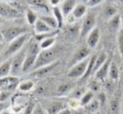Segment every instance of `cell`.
Listing matches in <instances>:
<instances>
[{
	"label": "cell",
	"instance_id": "cell-1",
	"mask_svg": "<svg viewBox=\"0 0 123 114\" xmlns=\"http://www.w3.org/2000/svg\"><path fill=\"white\" fill-rule=\"evenodd\" d=\"M57 55H58V51L56 49H55V48L43 51L38 56L35 64H34V67H33V70H36L38 69L42 68V67L47 66L50 64L55 63L54 61L56 59Z\"/></svg>",
	"mask_w": 123,
	"mask_h": 114
},
{
	"label": "cell",
	"instance_id": "cell-2",
	"mask_svg": "<svg viewBox=\"0 0 123 114\" xmlns=\"http://www.w3.org/2000/svg\"><path fill=\"white\" fill-rule=\"evenodd\" d=\"M29 36L30 35L29 34H24L22 35H20L19 37H18L17 39H15L14 40L12 41L9 44V45H8V49L6 50V51L3 54V57H2V60L8 58V57L13 56L16 52H18L19 50H21L26 41L29 39Z\"/></svg>",
	"mask_w": 123,
	"mask_h": 114
},
{
	"label": "cell",
	"instance_id": "cell-3",
	"mask_svg": "<svg viewBox=\"0 0 123 114\" xmlns=\"http://www.w3.org/2000/svg\"><path fill=\"white\" fill-rule=\"evenodd\" d=\"M27 56V46L24 47L20 51V52L12 60L11 65V74L13 76L17 75L20 69H22V66L24 65V62L25 60V57Z\"/></svg>",
	"mask_w": 123,
	"mask_h": 114
},
{
	"label": "cell",
	"instance_id": "cell-4",
	"mask_svg": "<svg viewBox=\"0 0 123 114\" xmlns=\"http://www.w3.org/2000/svg\"><path fill=\"white\" fill-rule=\"evenodd\" d=\"M19 11L15 9L14 8L8 3H4L3 2H0V16L3 18H9L14 19L18 18L20 16Z\"/></svg>",
	"mask_w": 123,
	"mask_h": 114
},
{
	"label": "cell",
	"instance_id": "cell-5",
	"mask_svg": "<svg viewBox=\"0 0 123 114\" xmlns=\"http://www.w3.org/2000/svg\"><path fill=\"white\" fill-rule=\"evenodd\" d=\"M19 83V79L14 76H8L0 79V90L2 91H13Z\"/></svg>",
	"mask_w": 123,
	"mask_h": 114
},
{
	"label": "cell",
	"instance_id": "cell-6",
	"mask_svg": "<svg viewBox=\"0 0 123 114\" xmlns=\"http://www.w3.org/2000/svg\"><path fill=\"white\" fill-rule=\"evenodd\" d=\"M25 31H26V29L25 28L13 27V28H8V29H4V30H3L2 31V34H3V39H5V41L8 42V41L14 40L15 39L19 37L20 35L24 34L23 33H25Z\"/></svg>",
	"mask_w": 123,
	"mask_h": 114
},
{
	"label": "cell",
	"instance_id": "cell-7",
	"mask_svg": "<svg viewBox=\"0 0 123 114\" xmlns=\"http://www.w3.org/2000/svg\"><path fill=\"white\" fill-rule=\"evenodd\" d=\"M90 59H86V60H83L82 62H80L78 65H74L73 68L70 70L68 73L69 77H79L80 76H84L86 73V70H87V66L89 65Z\"/></svg>",
	"mask_w": 123,
	"mask_h": 114
},
{
	"label": "cell",
	"instance_id": "cell-8",
	"mask_svg": "<svg viewBox=\"0 0 123 114\" xmlns=\"http://www.w3.org/2000/svg\"><path fill=\"white\" fill-rule=\"evenodd\" d=\"M95 24H96V19H95L94 15H88L85 19L84 23H83L82 29H81V36H83V37L86 36L92 29Z\"/></svg>",
	"mask_w": 123,
	"mask_h": 114
},
{
	"label": "cell",
	"instance_id": "cell-9",
	"mask_svg": "<svg viewBox=\"0 0 123 114\" xmlns=\"http://www.w3.org/2000/svg\"><path fill=\"white\" fill-rule=\"evenodd\" d=\"M56 65H57V63H53V64H50V65H47V66L38 69V70H34V71L31 74V76H33L34 78H42V77H44L46 75H48Z\"/></svg>",
	"mask_w": 123,
	"mask_h": 114
},
{
	"label": "cell",
	"instance_id": "cell-10",
	"mask_svg": "<svg viewBox=\"0 0 123 114\" xmlns=\"http://www.w3.org/2000/svg\"><path fill=\"white\" fill-rule=\"evenodd\" d=\"M34 29H35L37 34H47V33L52 32V29L49 26H48L42 19H38L34 25Z\"/></svg>",
	"mask_w": 123,
	"mask_h": 114
},
{
	"label": "cell",
	"instance_id": "cell-11",
	"mask_svg": "<svg viewBox=\"0 0 123 114\" xmlns=\"http://www.w3.org/2000/svg\"><path fill=\"white\" fill-rule=\"evenodd\" d=\"M99 37H100V31H99L98 28L94 29L91 33L90 34L89 37L87 39V44L91 48L96 47V45L97 44V42L99 40Z\"/></svg>",
	"mask_w": 123,
	"mask_h": 114
},
{
	"label": "cell",
	"instance_id": "cell-12",
	"mask_svg": "<svg viewBox=\"0 0 123 114\" xmlns=\"http://www.w3.org/2000/svg\"><path fill=\"white\" fill-rule=\"evenodd\" d=\"M37 56L27 55L25 62H24V65L22 66V71L26 72L29 70H30V69H33V67H34V64L36 62V60H37Z\"/></svg>",
	"mask_w": 123,
	"mask_h": 114
},
{
	"label": "cell",
	"instance_id": "cell-13",
	"mask_svg": "<svg viewBox=\"0 0 123 114\" xmlns=\"http://www.w3.org/2000/svg\"><path fill=\"white\" fill-rule=\"evenodd\" d=\"M11 65L12 60H8L4 61L0 65V79H3L4 77H7L10 71H11Z\"/></svg>",
	"mask_w": 123,
	"mask_h": 114
},
{
	"label": "cell",
	"instance_id": "cell-14",
	"mask_svg": "<svg viewBox=\"0 0 123 114\" xmlns=\"http://www.w3.org/2000/svg\"><path fill=\"white\" fill-rule=\"evenodd\" d=\"M39 50H40V45H39L37 40H33V41H31L30 44L27 46V55L38 56Z\"/></svg>",
	"mask_w": 123,
	"mask_h": 114
},
{
	"label": "cell",
	"instance_id": "cell-15",
	"mask_svg": "<svg viewBox=\"0 0 123 114\" xmlns=\"http://www.w3.org/2000/svg\"><path fill=\"white\" fill-rule=\"evenodd\" d=\"M110 65H111V60H106V61L105 62V64L99 69V70L96 71V76L97 77L98 79H100V80L105 78V77L106 76L107 73H108V70H109Z\"/></svg>",
	"mask_w": 123,
	"mask_h": 114
},
{
	"label": "cell",
	"instance_id": "cell-16",
	"mask_svg": "<svg viewBox=\"0 0 123 114\" xmlns=\"http://www.w3.org/2000/svg\"><path fill=\"white\" fill-rule=\"evenodd\" d=\"M63 109V102L60 101H55L48 107L47 112L49 114H57L60 113V111Z\"/></svg>",
	"mask_w": 123,
	"mask_h": 114
},
{
	"label": "cell",
	"instance_id": "cell-17",
	"mask_svg": "<svg viewBox=\"0 0 123 114\" xmlns=\"http://www.w3.org/2000/svg\"><path fill=\"white\" fill-rule=\"evenodd\" d=\"M89 54H90L89 49H87V48H81V49H80L79 51L76 52V54L74 55L72 62L75 63V62L80 61V60L85 59L87 56H89Z\"/></svg>",
	"mask_w": 123,
	"mask_h": 114
},
{
	"label": "cell",
	"instance_id": "cell-18",
	"mask_svg": "<svg viewBox=\"0 0 123 114\" xmlns=\"http://www.w3.org/2000/svg\"><path fill=\"white\" fill-rule=\"evenodd\" d=\"M75 3V1H72V0L64 2L63 5H62V11H63L64 15H68L72 10H74Z\"/></svg>",
	"mask_w": 123,
	"mask_h": 114
},
{
	"label": "cell",
	"instance_id": "cell-19",
	"mask_svg": "<svg viewBox=\"0 0 123 114\" xmlns=\"http://www.w3.org/2000/svg\"><path fill=\"white\" fill-rule=\"evenodd\" d=\"M40 19H42L48 26H49L51 29H55L57 27H59L58 22H57L56 19L54 18V17L50 16H42L40 18Z\"/></svg>",
	"mask_w": 123,
	"mask_h": 114
},
{
	"label": "cell",
	"instance_id": "cell-20",
	"mask_svg": "<svg viewBox=\"0 0 123 114\" xmlns=\"http://www.w3.org/2000/svg\"><path fill=\"white\" fill-rule=\"evenodd\" d=\"M86 10V8L84 4H78L77 6L74 8L73 12H72V14H73V16L74 18L79 19L85 14Z\"/></svg>",
	"mask_w": 123,
	"mask_h": 114
},
{
	"label": "cell",
	"instance_id": "cell-21",
	"mask_svg": "<svg viewBox=\"0 0 123 114\" xmlns=\"http://www.w3.org/2000/svg\"><path fill=\"white\" fill-rule=\"evenodd\" d=\"M105 60H106V55H105L104 52L100 53V56H99L97 57V59H96V64H95V67H94L93 71H96V70H97L98 69H100V67L105 64Z\"/></svg>",
	"mask_w": 123,
	"mask_h": 114
},
{
	"label": "cell",
	"instance_id": "cell-22",
	"mask_svg": "<svg viewBox=\"0 0 123 114\" xmlns=\"http://www.w3.org/2000/svg\"><path fill=\"white\" fill-rule=\"evenodd\" d=\"M96 59H97V56H96V55L91 57V59L90 60L89 65H88V66H87V70H86L85 75L83 76H84V78H86V77H87L88 76L91 75V73L93 71V70H94V67H95V64H96Z\"/></svg>",
	"mask_w": 123,
	"mask_h": 114
},
{
	"label": "cell",
	"instance_id": "cell-23",
	"mask_svg": "<svg viewBox=\"0 0 123 114\" xmlns=\"http://www.w3.org/2000/svg\"><path fill=\"white\" fill-rule=\"evenodd\" d=\"M109 74H110V76L111 77L112 79H114V80H116V79L118 78V76H119L118 69H117V66L116 65L115 63L111 64Z\"/></svg>",
	"mask_w": 123,
	"mask_h": 114
},
{
	"label": "cell",
	"instance_id": "cell-24",
	"mask_svg": "<svg viewBox=\"0 0 123 114\" xmlns=\"http://www.w3.org/2000/svg\"><path fill=\"white\" fill-rule=\"evenodd\" d=\"M34 86V82L31 81H27V82H24L23 83H21L18 86L21 91H29L32 89V87Z\"/></svg>",
	"mask_w": 123,
	"mask_h": 114
},
{
	"label": "cell",
	"instance_id": "cell-25",
	"mask_svg": "<svg viewBox=\"0 0 123 114\" xmlns=\"http://www.w3.org/2000/svg\"><path fill=\"white\" fill-rule=\"evenodd\" d=\"M55 34H56V32H50V33H47V34H36L35 36H34V39H35V40L37 41H39L41 40V39H49V38H53L54 36L55 35Z\"/></svg>",
	"mask_w": 123,
	"mask_h": 114
},
{
	"label": "cell",
	"instance_id": "cell-26",
	"mask_svg": "<svg viewBox=\"0 0 123 114\" xmlns=\"http://www.w3.org/2000/svg\"><path fill=\"white\" fill-rule=\"evenodd\" d=\"M54 13H55V19H56L57 22H58L59 27H61L62 24H63V18H62L61 11H60L59 8H54Z\"/></svg>",
	"mask_w": 123,
	"mask_h": 114
},
{
	"label": "cell",
	"instance_id": "cell-27",
	"mask_svg": "<svg viewBox=\"0 0 123 114\" xmlns=\"http://www.w3.org/2000/svg\"><path fill=\"white\" fill-rule=\"evenodd\" d=\"M55 38H49V39H44V40L42 41V43L40 44V49H49V46H51L52 44H54V42H55Z\"/></svg>",
	"mask_w": 123,
	"mask_h": 114
},
{
	"label": "cell",
	"instance_id": "cell-28",
	"mask_svg": "<svg viewBox=\"0 0 123 114\" xmlns=\"http://www.w3.org/2000/svg\"><path fill=\"white\" fill-rule=\"evenodd\" d=\"M27 19L30 25H35L36 21H37V17L34 14V13L31 10H28L27 11Z\"/></svg>",
	"mask_w": 123,
	"mask_h": 114
},
{
	"label": "cell",
	"instance_id": "cell-29",
	"mask_svg": "<svg viewBox=\"0 0 123 114\" xmlns=\"http://www.w3.org/2000/svg\"><path fill=\"white\" fill-rule=\"evenodd\" d=\"M119 25H120V18L119 16H115L113 17L111 20L110 22V27L112 30H116L117 29V28L119 27Z\"/></svg>",
	"mask_w": 123,
	"mask_h": 114
},
{
	"label": "cell",
	"instance_id": "cell-30",
	"mask_svg": "<svg viewBox=\"0 0 123 114\" xmlns=\"http://www.w3.org/2000/svg\"><path fill=\"white\" fill-rule=\"evenodd\" d=\"M116 13H117V8H114L113 6H108L105 9V15L108 18L115 17Z\"/></svg>",
	"mask_w": 123,
	"mask_h": 114
},
{
	"label": "cell",
	"instance_id": "cell-31",
	"mask_svg": "<svg viewBox=\"0 0 123 114\" xmlns=\"http://www.w3.org/2000/svg\"><path fill=\"white\" fill-rule=\"evenodd\" d=\"M93 97V93L91 91L90 92H87L86 95L82 96V99H81V104L83 105H86V104H89L91 100L92 99Z\"/></svg>",
	"mask_w": 123,
	"mask_h": 114
},
{
	"label": "cell",
	"instance_id": "cell-32",
	"mask_svg": "<svg viewBox=\"0 0 123 114\" xmlns=\"http://www.w3.org/2000/svg\"><path fill=\"white\" fill-rule=\"evenodd\" d=\"M35 102L34 101H30L29 103H28L27 107L25 108V114H33L34 113V110L35 108Z\"/></svg>",
	"mask_w": 123,
	"mask_h": 114
},
{
	"label": "cell",
	"instance_id": "cell-33",
	"mask_svg": "<svg viewBox=\"0 0 123 114\" xmlns=\"http://www.w3.org/2000/svg\"><path fill=\"white\" fill-rule=\"evenodd\" d=\"M31 5H34L36 7H43V8H47L46 7V2L44 1H38V0H33V1H27Z\"/></svg>",
	"mask_w": 123,
	"mask_h": 114
},
{
	"label": "cell",
	"instance_id": "cell-34",
	"mask_svg": "<svg viewBox=\"0 0 123 114\" xmlns=\"http://www.w3.org/2000/svg\"><path fill=\"white\" fill-rule=\"evenodd\" d=\"M99 108V101L97 100H94L91 102H90L88 104V109L91 110V112H94L96 110H97Z\"/></svg>",
	"mask_w": 123,
	"mask_h": 114
},
{
	"label": "cell",
	"instance_id": "cell-35",
	"mask_svg": "<svg viewBox=\"0 0 123 114\" xmlns=\"http://www.w3.org/2000/svg\"><path fill=\"white\" fill-rule=\"evenodd\" d=\"M10 91H2L0 92V102H4L10 96Z\"/></svg>",
	"mask_w": 123,
	"mask_h": 114
},
{
	"label": "cell",
	"instance_id": "cell-36",
	"mask_svg": "<svg viewBox=\"0 0 123 114\" xmlns=\"http://www.w3.org/2000/svg\"><path fill=\"white\" fill-rule=\"evenodd\" d=\"M119 108V102L117 100H114L111 102L110 104V110L111 113H116V112L118 110Z\"/></svg>",
	"mask_w": 123,
	"mask_h": 114
},
{
	"label": "cell",
	"instance_id": "cell-37",
	"mask_svg": "<svg viewBox=\"0 0 123 114\" xmlns=\"http://www.w3.org/2000/svg\"><path fill=\"white\" fill-rule=\"evenodd\" d=\"M70 86H71V85L69 83H65V84H62V85H60V86H59L58 88V91L60 93H64L65 92V91H67L68 90H70Z\"/></svg>",
	"mask_w": 123,
	"mask_h": 114
},
{
	"label": "cell",
	"instance_id": "cell-38",
	"mask_svg": "<svg viewBox=\"0 0 123 114\" xmlns=\"http://www.w3.org/2000/svg\"><path fill=\"white\" fill-rule=\"evenodd\" d=\"M119 44H120L121 53H122V56L123 58V29L121 31L120 36H119Z\"/></svg>",
	"mask_w": 123,
	"mask_h": 114
},
{
	"label": "cell",
	"instance_id": "cell-39",
	"mask_svg": "<svg viewBox=\"0 0 123 114\" xmlns=\"http://www.w3.org/2000/svg\"><path fill=\"white\" fill-rule=\"evenodd\" d=\"M45 91H46V88L44 87V86H38V87L36 88L35 91H34V92H35L36 94H38V95H41V94H44Z\"/></svg>",
	"mask_w": 123,
	"mask_h": 114
},
{
	"label": "cell",
	"instance_id": "cell-40",
	"mask_svg": "<svg viewBox=\"0 0 123 114\" xmlns=\"http://www.w3.org/2000/svg\"><path fill=\"white\" fill-rule=\"evenodd\" d=\"M33 114H44V112L43 110V108H41L40 105H36Z\"/></svg>",
	"mask_w": 123,
	"mask_h": 114
},
{
	"label": "cell",
	"instance_id": "cell-41",
	"mask_svg": "<svg viewBox=\"0 0 123 114\" xmlns=\"http://www.w3.org/2000/svg\"><path fill=\"white\" fill-rule=\"evenodd\" d=\"M91 87V90H92V91H98L99 90V86L96 82H92Z\"/></svg>",
	"mask_w": 123,
	"mask_h": 114
},
{
	"label": "cell",
	"instance_id": "cell-42",
	"mask_svg": "<svg viewBox=\"0 0 123 114\" xmlns=\"http://www.w3.org/2000/svg\"><path fill=\"white\" fill-rule=\"evenodd\" d=\"M83 92V90H77V91H75V92L74 93V96H76V97H79V96H80L81 93Z\"/></svg>",
	"mask_w": 123,
	"mask_h": 114
},
{
	"label": "cell",
	"instance_id": "cell-43",
	"mask_svg": "<svg viewBox=\"0 0 123 114\" xmlns=\"http://www.w3.org/2000/svg\"><path fill=\"white\" fill-rule=\"evenodd\" d=\"M59 114H70V111L68 109H65V110H62Z\"/></svg>",
	"mask_w": 123,
	"mask_h": 114
},
{
	"label": "cell",
	"instance_id": "cell-44",
	"mask_svg": "<svg viewBox=\"0 0 123 114\" xmlns=\"http://www.w3.org/2000/svg\"><path fill=\"white\" fill-rule=\"evenodd\" d=\"M101 1H90L89 2V5H96L99 3H100Z\"/></svg>",
	"mask_w": 123,
	"mask_h": 114
},
{
	"label": "cell",
	"instance_id": "cell-45",
	"mask_svg": "<svg viewBox=\"0 0 123 114\" xmlns=\"http://www.w3.org/2000/svg\"><path fill=\"white\" fill-rule=\"evenodd\" d=\"M5 107H6L5 102H0V113H1V111L5 108Z\"/></svg>",
	"mask_w": 123,
	"mask_h": 114
},
{
	"label": "cell",
	"instance_id": "cell-46",
	"mask_svg": "<svg viewBox=\"0 0 123 114\" xmlns=\"http://www.w3.org/2000/svg\"><path fill=\"white\" fill-rule=\"evenodd\" d=\"M3 39V34H2V32L0 33V43L2 42V40Z\"/></svg>",
	"mask_w": 123,
	"mask_h": 114
},
{
	"label": "cell",
	"instance_id": "cell-47",
	"mask_svg": "<svg viewBox=\"0 0 123 114\" xmlns=\"http://www.w3.org/2000/svg\"><path fill=\"white\" fill-rule=\"evenodd\" d=\"M59 2H60L59 0H56V1H54V0H52L51 3H53V4H56V3H59Z\"/></svg>",
	"mask_w": 123,
	"mask_h": 114
},
{
	"label": "cell",
	"instance_id": "cell-48",
	"mask_svg": "<svg viewBox=\"0 0 123 114\" xmlns=\"http://www.w3.org/2000/svg\"><path fill=\"white\" fill-rule=\"evenodd\" d=\"M3 44H1V43H0V51H2V49H3Z\"/></svg>",
	"mask_w": 123,
	"mask_h": 114
},
{
	"label": "cell",
	"instance_id": "cell-49",
	"mask_svg": "<svg viewBox=\"0 0 123 114\" xmlns=\"http://www.w3.org/2000/svg\"><path fill=\"white\" fill-rule=\"evenodd\" d=\"M3 19L1 18V17H0V23H2V22H3Z\"/></svg>",
	"mask_w": 123,
	"mask_h": 114
},
{
	"label": "cell",
	"instance_id": "cell-50",
	"mask_svg": "<svg viewBox=\"0 0 123 114\" xmlns=\"http://www.w3.org/2000/svg\"><path fill=\"white\" fill-rule=\"evenodd\" d=\"M98 114H100V113H98Z\"/></svg>",
	"mask_w": 123,
	"mask_h": 114
}]
</instances>
